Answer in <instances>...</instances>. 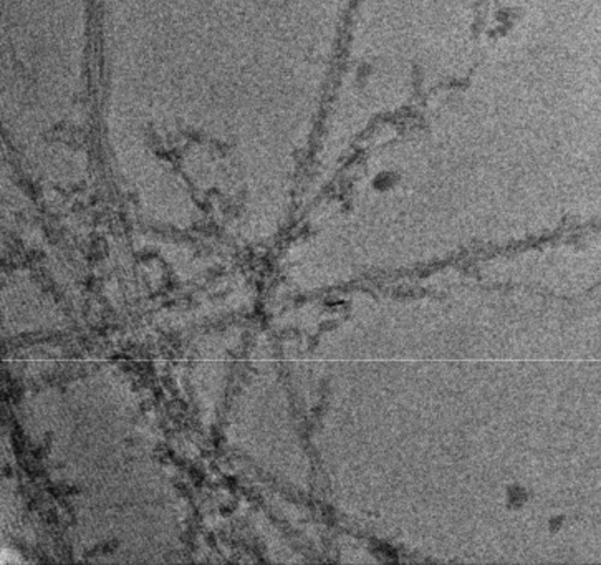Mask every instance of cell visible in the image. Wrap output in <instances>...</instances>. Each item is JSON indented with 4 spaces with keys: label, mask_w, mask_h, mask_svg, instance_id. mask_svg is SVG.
I'll use <instances>...</instances> for the list:
<instances>
[{
    "label": "cell",
    "mask_w": 601,
    "mask_h": 565,
    "mask_svg": "<svg viewBox=\"0 0 601 565\" xmlns=\"http://www.w3.org/2000/svg\"><path fill=\"white\" fill-rule=\"evenodd\" d=\"M507 501L510 504H514L515 507H520V505L527 501V493L525 489L520 487V486H512L509 487L507 490Z\"/></svg>",
    "instance_id": "6da1fadb"
}]
</instances>
